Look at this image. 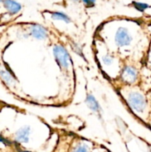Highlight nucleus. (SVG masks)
<instances>
[{"mask_svg": "<svg viewBox=\"0 0 151 152\" xmlns=\"http://www.w3.org/2000/svg\"><path fill=\"white\" fill-rule=\"evenodd\" d=\"M127 102L130 108L138 113L143 112L147 105L144 97L138 92L130 94L127 97Z\"/></svg>", "mask_w": 151, "mask_h": 152, "instance_id": "obj_1", "label": "nucleus"}, {"mask_svg": "<svg viewBox=\"0 0 151 152\" xmlns=\"http://www.w3.org/2000/svg\"><path fill=\"white\" fill-rule=\"evenodd\" d=\"M53 53L59 66L62 68H68L70 64V57L66 49L61 45H56L53 48Z\"/></svg>", "mask_w": 151, "mask_h": 152, "instance_id": "obj_2", "label": "nucleus"}, {"mask_svg": "<svg viewBox=\"0 0 151 152\" xmlns=\"http://www.w3.org/2000/svg\"><path fill=\"white\" fill-rule=\"evenodd\" d=\"M115 42L119 47L127 46L130 44L132 41V37L129 33L128 30L125 28H119L116 31L115 37Z\"/></svg>", "mask_w": 151, "mask_h": 152, "instance_id": "obj_3", "label": "nucleus"}, {"mask_svg": "<svg viewBox=\"0 0 151 152\" xmlns=\"http://www.w3.org/2000/svg\"><path fill=\"white\" fill-rule=\"evenodd\" d=\"M137 71L133 67L127 66L124 68L121 74V79L123 81L128 84H133L137 80Z\"/></svg>", "mask_w": 151, "mask_h": 152, "instance_id": "obj_4", "label": "nucleus"}, {"mask_svg": "<svg viewBox=\"0 0 151 152\" xmlns=\"http://www.w3.org/2000/svg\"><path fill=\"white\" fill-rule=\"evenodd\" d=\"M30 34L37 39H44L47 37V30L39 25H33L30 28Z\"/></svg>", "mask_w": 151, "mask_h": 152, "instance_id": "obj_5", "label": "nucleus"}, {"mask_svg": "<svg viewBox=\"0 0 151 152\" xmlns=\"http://www.w3.org/2000/svg\"><path fill=\"white\" fill-rule=\"evenodd\" d=\"M29 134L30 128L28 126H25V127L22 128L16 132L15 140L19 142L26 143L29 140Z\"/></svg>", "mask_w": 151, "mask_h": 152, "instance_id": "obj_6", "label": "nucleus"}, {"mask_svg": "<svg viewBox=\"0 0 151 152\" xmlns=\"http://www.w3.org/2000/svg\"><path fill=\"white\" fill-rule=\"evenodd\" d=\"M4 5L7 10L12 14L17 13L20 11L22 6L19 3L13 1V0H4Z\"/></svg>", "mask_w": 151, "mask_h": 152, "instance_id": "obj_7", "label": "nucleus"}, {"mask_svg": "<svg viewBox=\"0 0 151 152\" xmlns=\"http://www.w3.org/2000/svg\"><path fill=\"white\" fill-rule=\"evenodd\" d=\"M86 104L88 106L89 108L95 112H99L100 111V105H99V102L96 100V98L92 95H88L86 98Z\"/></svg>", "mask_w": 151, "mask_h": 152, "instance_id": "obj_8", "label": "nucleus"}, {"mask_svg": "<svg viewBox=\"0 0 151 152\" xmlns=\"http://www.w3.org/2000/svg\"><path fill=\"white\" fill-rule=\"evenodd\" d=\"M0 77H1V80L9 86H13V85L16 83L14 77H13V76L10 74V72H8L7 70H0Z\"/></svg>", "mask_w": 151, "mask_h": 152, "instance_id": "obj_9", "label": "nucleus"}, {"mask_svg": "<svg viewBox=\"0 0 151 152\" xmlns=\"http://www.w3.org/2000/svg\"><path fill=\"white\" fill-rule=\"evenodd\" d=\"M51 17L53 19L64 21V22H67V23L70 22V19L69 16L65 14V13H62V12H54V13H52Z\"/></svg>", "mask_w": 151, "mask_h": 152, "instance_id": "obj_10", "label": "nucleus"}, {"mask_svg": "<svg viewBox=\"0 0 151 152\" xmlns=\"http://www.w3.org/2000/svg\"><path fill=\"white\" fill-rule=\"evenodd\" d=\"M134 6L138 10H139V11H144V10H146V9L149 7L148 4L142 2H135Z\"/></svg>", "mask_w": 151, "mask_h": 152, "instance_id": "obj_11", "label": "nucleus"}, {"mask_svg": "<svg viewBox=\"0 0 151 152\" xmlns=\"http://www.w3.org/2000/svg\"><path fill=\"white\" fill-rule=\"evenodd\" d=\"M102 61H103L104 64L109 65L110 64L112 63L113 61V59L110 56H109V55H105V56H104L102 57Z\"/></svg>", "mask_w": 151, "mask_h": 152, "instance_id": "obj_12", "label": "nucleus"}, {"mask_svg": "<svg viewBox=\"0 0 151 152\" xmlns=\"http://www.w3.org/2000/svg\"><path fill=\"white\" fill-rule=\"evenodd\" d=\"M73 152H88V151H87V148L85 145H79L74 149Z\"/></svg>", "mask_w": 151, "mask_h": 152, "instance_id": "obj_13", "label": "nucleus"}, {"mask_svg": "<svg viewBox=\"0 0 151 152\" xmlns=\"http://www.w3.org/2000/svg\"><path fill=\"white\" fill-rule=\"evenodd\" d=\"M82 1L87 6V7H93L95 4L96 0H82Z\"/></svg>", "mask_w": 151, "mask_h": 152, "instance_id": "obj_14", "label": "nucleus"}, {"mask_svg": "<svg viewBox=\"0 0 151 152\" xmlns=\"http://www.w3.org/2000/svg\"><path fill=\"white\" fill-rule=\"evenodd\" d=\"M149 60H150V63H151V51H150V56H149Z\"/></svg>", "mask_w": 151, "mask_h": 152, "instance_id": "obj_15", "label": "nucleus"}, {"mask_svg": "<svg viewBox=\"0 0 151 152\" xmlns=\"http://www.w3.org/2000/svg\"><path fill=\"white\" fill-rule=\"evenodd\" d=\"M1 1H2V0H0V2H1Z\"/></svg>", "mask_w": 151, "mask_h": 152, "instance_id": "obj_16", "label": "nucleus"}]
</instances>
